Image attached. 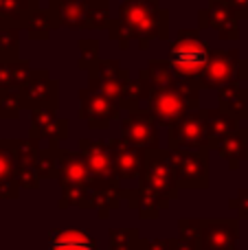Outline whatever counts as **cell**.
Here are the masks:
<instances>
[{"mask_svg":"<svg viewBox=\"0 0 248 250\" xmlns=\"http://www.w3.org/2000/svg\"><path fill=\"white\" fill-rule=\"evenodd\" d=\"M110 40L119 42L125 51L130 42H139L141 51L149 46L152 40L169 38V13L158 4V0H123L119 16L108 22Z\"/></svg>","mask_w":248,"mask_h":250,"instance_id":"1","label":"cell"},{"mask_svg":"<svg viewBox=\"0 0 248 250\" xmlns=\"http://www.w3.org/2000/svg\"><path fill=\"white\" fill-rule=\"evenodd\" d=\"M180 193V187L171 173L169 149H145L143 171L139 176V189L123 191L132 208L143 217H156L161 208H167L171 200Z\"/></svg>","mask_w":248,"mask_h":250,"instance_id":"2","label":"cell"},{"mask_svg":"<svg viewBox=\"0 0 248 250\" xmlns=\"http://www.w3.org/2000/svg\"><path fill=\"white\" fill-rule=\"evenodd\" d=\"M198 108H200V90L191 82H185L180 77H176L169 83L152 88L147 104L143 105V110L152 114L154 121L158 125H165V127H171L174 123H178L183 117H187L189 112Z\"/></svg>","mask_w":248,"mask_h":250,"instance_id":"3","label":"cell"},{"mask_svg":"<svg viewBox=\"0 0 248 250\" xmlns=\"http://www.w3.org/2000/svg\"><path fill=\"white\" fill-rule=\"evenodd\" d=\"M57 180L62 185L60 207L95 208V180L79 151L57 149Z\"/></svg>","mask_w":248,"mask_h":250,"instance_id":"4","label":"cell"},{"mask_svg":"<svg viewBox=\"0 0 248 250\" xmlns=\"http://www.w3.org/2000/svg\"><path fill=\"white\" fill-rule=\"evenodd\" d=\"M213 51H211L209 42L200 38L198 29H180L176 40L169 44V62L171 70L185 82H196L205 68L209 66Z\"/></svg>","mask_w":248,"mask_h":250,"instance_id":"5","label":"cell"},{"mask_svg":"<svg viewBox=\"0 0 248 250\" xmlns=\"http://www.w3.org/2000/svg\"><path fill=\"white\" fill-rule=\"evenodd\" d=\"M207 123H209V110L198 108L183 117L178 123L167 127V147L169 151H200V154H209V134H207Z\"/></svg>","mask_w":248,"mask_h":250,"instance_id":"6","label":"cell"},{"mask_svg":"<svg viewBox=\"0 0 248 250\" xmlns=\"http://www.w3.org/2000/svg\"><path fill=\"white\" fill-rule=\"evenodd\" d=\"M18 97L22 101V108L31 112H57L60 105V83L55 77H51L48 68H33L24 83L18 90Z\"/></svg>","mask_w":248,"mask_h":250,"instance_id":"7","label":"cell"},{"mask_svg":"<svg viewBox=\"0 0 248 250\" xmlns=\"http://www.w3.org/2000/svg\"><path fill=\"white\" fill-rule=\"evenodd\" d=\"M130 82V70L123 68L119 60H99L88 70V88L112 99L119 108L123 104V97H125Z\"/></svg>","mask_w":248,"mask_h":250,"instance_id":"8","label":"cell"},{"mask_svg":"<svg viewBox=\"0 0 248 250\" xmlns=\"http://www.w3.org/2000/svg\"><path fill=\"white\" fill-rule=\"evenodd\" d=\"M169 165L180 189H207L209 187V154L200 151H169Z\"/></svg>","mask_w":248,"mask_h":250,"instance_id":"9","label":"cell"},{"mask_svg":"<svg viewBox=\"0 0 248 250\" xmlns=\"http://www.w3.org/2000/svg\"><path fill=\"white\" fill-rule=\"evenodd\" d=\"M180 226L191 229L193 239L200 244V250H235V220H183Z\"/></svg>","mask_w":248,"mask_h":250,"instance_id":"10","label":"cell"},{"mask_svg":"<svg viewBox=\"0 0 248 250\" xmlns=\"http://www.w3.org/2000/svg\"><path fill=\"white\" fill-rule=\"evenodd\" d=\"M237 66H240V53L235 48L231 51H213L209 66L205 73L193 82L198 90H220L228 83L237 82Z\"/></svg>","mask_w":248,"mask_h":250,"instance_id":"11","label":"cell"},{"mask_svg":"<svg viewBox=\"0 0 248 250\" xmlns=\"http://www.w3.org/2000/svg\"><path fill=\"white\" fill-rule=\"evenodd\" d=\"M121 138L139 149H158V123L147 110H127L121 119Z\"/></svg>","mask_w":248,"mask_h":250,"instance_id":"12","label":"cell"},{"mask_svg":"<svg viewBox=\"0 0 248 250\" xmlns=\"http://www.w3.org/2000/svg\"><path fill=\"white\" fill-rule=\"evenodd\" d=\"M77 97H79V119H83L90 129H105L112 123V119L121 117V108L112 99L90 90V88H82L77 92Z\"/></svg>","mask_w":248,"mask_h":250,"instance_id":"13","label":"cell"},{"mask_svg":"<svg viewBox=\"0 0 248 250\" xmlns=\"http://www.w3.org/2000/svg\"><path fill=\"white\" fill-rule=\"evenodd\" d=\"M29 136L57 151L60 149V141L68 138V121L66 119H57L55 112H46V110L31 112Z\"/></svg>","mask_w":248,"mask_h":250,"instance_id":"14","label":"cell"},{"mask_svg":"<svg viewBox=\"0 0 248 250\" xmlns=\"http://www.w3.org/2000/svg\"><path fill=\"white\" fill-rule=\"evenodd\" d=\"M105 143H108L110 154H112L114 171H117L119 180H134V178H139L141 171H143L145 151L125 143L123 138H110Z\"/></svg>","mask_w":248,"mask_h":250,"instance_id":"15","label":"cell"},{"mask_svg":"<svg viewBox=\"0 0 248 250\" xmlns=\"http://www.w3.org/2000/svg\"><path fill=\"white\" fill-rule=\"evenodd\" d=\"M18 138H0V200H13L20 193L16 178Z\"/></svg>","mask_w":248,"mask_h":250,"instance_id":"16","label":"cell"},{"mask_svg":"<svg viewBox=\"0 0 248 250\" xmlns=\"http://www.w3.org/2000/svg\"><path fill=\"white\" fill-rule=\"evenodd\" d=\"M209 16V29H215L220 40H237L240 38V18L233 11V7L227 0H209L207 7Z\"/></svg>","mask_w":248,"mask_h":250,"instance_id":"17","label":"cell"},{"mask_svg":"<svg viewBox=\"0 0 248 250\" xmlns=\"http://www.w3.org/2000/svg\"><path fill=\"white\" fill-rule=\"evenodd\" d=\"M90 0H51L48 11L53 16L55 29L68 26V29H86V11Z\"/></svg>","mask_w":248,"mask_h":250,"instance_id":"18","label":"cell"},{"mask_svg":"<svg viewBox=\"0 0 248 250\" xmlns=\"http://www.w3.org/2000/svg\"><path fill=\"white\" fill-rule=\"evenodd\" d=\"M218 110L224 114H231L237 121L248 119V88L240 82H233L218 90Z\"/></svg>","mask_w":248,"mask_h":250,"instance_id":"19","label":"cell"},{"mask_svg":"<svg viewBox=\"0 0 248 250\" xmlns=\"http://www.w3.org/2000/svg\"><path fill=\"white\" fill-rule=\"evenodd\" d=\"M33 73L29 60H0V95L20 90V86Z\"/></svg>","mask_w":248,"mask_h":250,"instance_id":"20","label":"cell"},{"mask_svg":"<svg viewBox=\"0 0 248 250\" xmlns=\"http://www.w3.org/2000/svg\"><path fill=\"white\" fill-rule=\"evenodd\" d=\"M215 151L222 160H227L228 167L237 169L248 158V127H237L233 134H228Z\"/></svg>","mask_w":248,"mask_h":250,"instance_id":"21","label":"cell"},{"mask_svg":"<svg viewBox=\"0 0 248 250\" xmlns=\"http://www.w3.org/2000/svg\"><path fill=\"white\" fill-rule=\"evenodd\" d=\"M48 250H97V242L79 229L68 230H53Z\"/></svg>","mask_w":248,"mask_h":250,"instance_id":"22","label":"cell"},{"mask_svg":"<svg viewBox=\"0 0 248 250\" xmlns=\"http://www.w3.org/2000/svg\"><path fill=\"white\" fill-rule=\"evenodd\" d=\"M240 127V121L231 114H224L222 110H209V123H207V134H209L211 149H218L220 143Z\"/></svg>","mask_w":248,"mask_h":250,"instance_id":"23","label":"cell"},{"mask_svg":"<svg viewBox=\"0 0 248 250\" xmlns=\"http://www.w3.org/2000/svg\"><path fill=\"white\" fill-rule=\"evenodd\" d=\"M0 60H20V26L0 22Z\"/></svg>","mask_w":248,"mask_h":250,"instance_id":"24","label":"cell"},{"mask_svg":"<svg viewBox=\"0 0 248 250\" xmlns=\"http://www.w3.org/2000/svg\"><path fill=\"white\" fill-rule=\"evenodd\" d=\"M24 29L29 31V35L33 40H46L48 35H51V31L55 29V22H53V16L48 9H42L38 7L33 13L29 16V20H26Z\"/></svg>","mask_w":248,"mask_h":250,"instance_id":"25","label":"cell"},{"mask_svg":"<svg viewBox=\"0 0 248 250\" xmlns=\"http://www.w3.org/2000/svg\"><path fill=\"white\" fill-rule=\"evenodd\" d=\"M110 18V2L108 0H90L86 11V29H103L108 26Z\"/></svg>","mask_w":248,"mask_h":250,"instance_id":"26","label":"cell"},{"mask_svg":"<svg viewBox=\"0 0 248 250\" xmlns=\"http://www.w3.org/2000/svg\"><path fill=\"white\" fill-rule=\"evenodd\" d=\"M79 46V68L82 70H90L97 62L101 60L99 57V40L95 38H82L77 42Z\"/></svg>","mask_w":248,"mask_h":250,"instance_id":"27","label":"cell"},{"mask_svg":"<svg viewBox=\"0 0 248 250\" xmlns=\"http://www.w3.org/2000/svg\"><path fill=\"white\" fill-rule=\"evenodd\" d=\"M22 110V101L16 92H7V95H0V119H18Z\"/></svg>","mask_w":248,"mask_h":250,"instance_id":"28","label":"cell"},{"mask_svg":"<svg viewBox=\"0 0 248 250\" xmlns=\"http://www.w3.org/2000/svg\"><path fill=\"white\" fill-rule=\"evenodd\" d=\"M231 207L235 208L242 217H248V189H242L235 198H231Z\"/></svg>","mask_w":248,"mask_h":250,"instance_id":"29","label":"cell"},{"mask_svg":"<svg viewBox=\"0 0 248 250\" xmlns=\"http://www.w3.org/2000/svg\"><path fill=\"white\" fill-rule=\"evenodd\" d=\"M240 20H248V0H227Z\"/></svg>","mask_w":248,"mask_h":250,"instance_id":"30","label":"cell"},{"mask_svg":"<svg viewBox=\"0 0 248 250\" xmlns=\"http://www.w3.org/2000/svg\"><path fill=\"white\" fill-rule=\"evenodd\" d=\"M237 82H248V60H240V66H237Z\"/></svg>","mask_w":248,"mask_h":250,"instance_id":"31","label":"cell"}]
</instances>
